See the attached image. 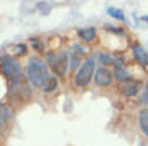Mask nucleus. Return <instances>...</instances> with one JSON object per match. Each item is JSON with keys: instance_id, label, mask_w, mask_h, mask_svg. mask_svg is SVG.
I'll return each instance as SVG.
<instances>
[{"instance_id": "3", "label": "nucleus", "mask_w": 148, "mask_h": 146, "mask_svg": "<svg viewBox=\"0 0 148 146\" xmlns=\"http://www.w3.org/2000/svg\"><path fill=\"white\" fill-rule=\"evenodd\" d=\"M95 56H90V58L84 59L81 64V68L77 69L76 76H74V84L77 88H85L90 84V81L93 79V74H95Z\"/></svg>"}, {"instance_id": "12", "label": "nucleus", "mask_w": 148, "mask_h": 146, "mask_svg": "<svg viewBox=\"0 0 148 146\" xmlns=\"http://www.w3.org/2000/svg\"><path fill=\"white\" fill-rule=\"evenodd\" d=\"M98 61L101 63V66H108V64H114V56L110 53H98Z\"/></svg>"}, {"instance_id": "11", "label": "nucleus", "mask_w": 148, "mask_h": 146, "mask_svg": "<svg viewBox=\"0 0 148 146\" xmlns=\"http://www.w3.org/2000/svg\"><path fill=\"white\" fill-rule=\"evenodd\" d=\"M108 15L111 18L118 19V21H126V16H124V11L119 10V8H114V7H110L108 8Z\"/></svg>"}, {"instance_id": "20", "label": "nucleus", "mask_w": 148, "mask_h": 146, "mask_svg": "<svg viewBox=\"0 0 148 146\" xmlns=\"http://www.w3.org/2000/svg\"><path fill=\"white\" fill-rule=\"evenodd\" d=\"M142 19H143V21H148V16H142Z\"/></svg>"}, {"instance_id": "8", "label": "nucleus", "mask_w": 148, "mask_h": 146, "mask_svg": "<svg viewBox=\"0 0 148 146\" xmlns=\"http://www.w3.org/2000/svg\"><path fill=\"white\" fill-rule=\"evenodd\" d=\"M113 77H114L118 82H121V84L132 81V74H130V71L127 69L126 66H114V69H113Z\"/></svg>"}, {"instance_id": "1", "label": "nucleus", "mask_w": 148, "mask_h": 146, "mask_svg": "<svg viewBox=\"0 0 148 146\" xmlns=\"http://www.w3.org/2000/svg\"><path fill=\"white\" fill-rule=\"evenodd\" d=\"M26 76L27 81L32 87L36 88H42L44 84L50 79V72H48V66L44 59H40L39 56H32L27 59V66H26Z\"/></svg>"}, {"instance_id": "5", "label": "nucleus", "mask_w": 148, "mask_h": 146, "mask_svg": "<svg viewBox=\"0 0 148 146\" xmlns=\"http://www.w3.org/2000/svg\"><path fill=\"white\" fill-rule=\"evenodd\" d=\"M93 81H95L97 87H110L114 81L113 77V71H110L105 66H100L95 69V74H93Z\"/></svg>"}, {"instance_id": "6", "label": "nucleus", "mask_w": 148, "mask_h": 146, "mask_svg": "<svg viewBox=\"0 0 148 146\" xmlns=\"http://www.w3.org/2000/svg\"><path fill=\"white\" fill-rule=\"evenodd\" d=\"M140 87H142V84H140V81H129V82H124L122 84V87H121V93L124 96H127V98H132V96H135V95H138V91H140Z\"/></svg>"}, {"instance_id": "15", "label": "nucleus", "mask_w": 148, "mask_h": 146, "mask_svg": "<svg viewBox=\"0 0 148 146\" xmlns=\"http://www.w3.org/2000/svg\"><path fill=\"white\" fill-rule=\"evenodd\" d=\"M31 45H32V48H34V50H37V51H45L44 42H40L37 37H31Z\"/></svg>"}, {"instance_id": "2", "label": "nucleus", "mask_w": 148, "mask_h": 146, "mask_svg": "<svg viewBox=\"0 0 148 146\" xmlns=\"http://www.w3.org/2000/svg\"><path fill=\"white\" fill-rule=\"evenodd\" d=\"M45 63L52 69L56 77H63L69 71V53L68 51H48L45 56Z\"/></svg>"}, {"instance_id": "17", "label": "nucleus", "mask_w": 148, "mask_h": 146, "mask_svg": "<svg viewBox=\"0 0 148 146\" xmlns=\"http://www.w3.org/2000/svg\"><path fill=\"white\" fill-rule=\"evenodd\" d=\"M71 48H73V50H71V53H74V55H77V56H81V55H84L85 51V47H82V45H79V44H73L71 45Z\"/></svg>"}, {"instance_id": "9", "label": "nucleus", "mask_w": 148, "mask_h": 146, "mask_svg": "<svg viewBox=\"0 0 148 146\" xmlns=\"http://www.w3.org/2000/svg\"><path fill=\"white\" fill-rule=\"evenodd\" d=\"M77 37H79V40L84 42V44H92L97 39V29L95 27H84V29H79Z\"/></svg>"}, {"instance_id": "18", "label": "nucleus", "mask_w": 148, "mask_h": 146, "mask_svg": "<svg viewBox=\"0 0 148 146\" xmlns=\"http://www.w3.org/2000/svg\"><path fill=\"white\" fill-rule=\"evenodd\" d=\"M8 116H10V109H8L7 106L0 104V124H2L3 121H7Z\"/></svg>"}, {"instance_id": "14", "label": "nucleus", "mask_w": 148, "mask_h": 146, "mask_svg": "<svg viewBox=\"0 0 148 146\" xmlns=\"http://www.w3.org/2000/svg\"><path fill=\"white\" fill-rule=\"evenodd\" d=\"M56 87H58V79H56V77H50V79L44 84L42 90H44V91H53Z\"/></svg>"}, {"instance_id": "19", "label": "nucleus", "mask_w": 148, "mask_h": 146, "mask_svg": "<svg viewBox=\"0 0 148 146\" xmlns=\"http://www.w3.org/2000/svg\"><path fill=\"white\" fill-rule=\"evenodd\" d=\"M26 51H27V47L24 44H19V45H15V55H26Z\"/></svg>"}, {"instance_id": "10", "label": "nucleus", "mask_w": 148, "mask_h": 146, "mask_svg": "<svg viewBox=\"0 0 148 146\" xmlns=\"http://www.w3.org/2000/svg\"><path fill=\"white\" fill-rule=\"evenodd\" d=\"M138 124H140L142 132L148 136V109H143L138 114Z\"/></svg>"}, {"instance_id": "16", "label": "nucleus", "mask_w": 148, "mask_h": 146, "mask_svg": "<svg viewBox=\"0 0 148 146\" xmlns=\"http://www.w3.org/2000/svg\"><path fill=\"white\" fill-rule=\"evenodd\" d=\"M138 103H140L142 106L148 104V82H147V84H145L143 90H142L140 96H138Z\"/></svg>"}, {"instance_id": "4", "label": "nucleus", "mask_w": 148, "mask_h": 146, "mask_svg": "<svg viewBox=\"0 0 148 146\" xmlns=\"http://www.w3.org/2000/svg\"><path fill=\"white\" fill-rule=\"evenodd\" d=\"M0 72L11 82H21V64L10 55L0 56Z\"/></svg>"}, {"instance_id": "13", "label": "nucleus", "mask_w": 148, "mask_h": 146, "mask_svg": "<svg viewBox=\"0 0 148 146\" xmlns=\"http://www.w3.org/2000/svg\"><path fill=\"white\" fill-rule=\"evenodd\" d=\"M81 58H79L77 55H74V53H71L69 51V71H76L81 68Z\"/></svg>"}, {"instance_id": "7", "label": "nucleus", "mask_w": 148, "mask_h": 146, "mask_svg": "<svg viewBox=\"0 0 148 146\" xmlns=\"http://www.w3.org/2000/svg\"><path fill=\"white\" fill-rule=\"evenodd\" d=\"M132 55H134V58L137 59V63L140 66H148V51L145 50L142 45H138V44H135V45H132Z\"/></svg>"}]
</instances>
